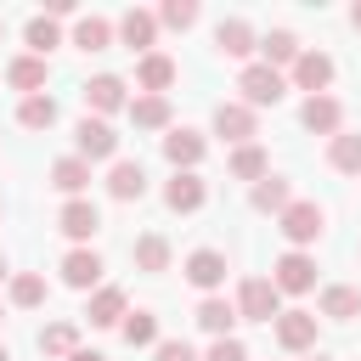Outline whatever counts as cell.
I'll use <instances>...</instances> for the list:
<instances>
[{
    "mask_svg": "<svg viewBox=\"0 0 361 361\" xmlns=\"http://www.w3.org/2000/svg\"><path fill=\"white\" fill-rule=\"evenodd\" d=\"M51 186L56 192H68V197H85V186H90V164L73 152V158H56L51 164Z\"/></svg>",
    "mask_w": 361,
    "mask_h": 361,
    "instance_id": "603a6c76",
    "label": "cell"
},
{
    "mask_svg": "<svg viewBox=\"0 0 361 361\" xmlns=\"http://www.w3.org/2000/svg\"><path fill=\"white\" fill-rule=\"evenodd\" d=\"M203 361H248V350H243V338H214Z\"/></svg>",
    "mask_w": 361,
    "mask_h": 361,
    "instance_id": "f35d334b",
    "label": "cell"
},
{
    "mask_svg": "<svg viewBox=\"0 0 361 361\" xmlns=\"http://www.w3.org/2000/svg\"><path fill=\"white\" fill-rule=\"evenodd\" d=\"M237 316H243V322H276V316H282L276 282H271V276H248V282L237 288Z\"/></svg>",
    "mask_w": 361,
    "mask_h": 361,
    "instance_id": "3957f363",
    "label": "cell"
},
{
    "mask_svg": "<svg viewBox=\"0 0 361 361\" xmlns=\"http://www.w3.org/2000/svg\"><path fill=\"white\" fill-rule=\"evenodd\" d=\"M203 197H209V186L197 180V169H175V180L164 186V203H169L175 214H192V209H203Z\"/></svg>",
    "mask_w": 361,
    "mask_h": 361,
    "instance_id": "e0dca14e",
    "label": "cell"
},
{
    "mask_svg": "<svg viewBox=\"0 0 361 361\" xmlns=\"http://www.w3.org/2000/svg\"><path fill=\"white\" fill-rule=\"evenodd\" d=\"M85 107H90V113H118V107H130L124 79H118V73H96V79H85Z\"/></svg>",
    "mask_w": 361,
    "mask_h": 361,
    "instance_id": "9a60e30c",
    "label": "cell"
},
{
    "mask_svg": "<svg viewBox=\"0 0 361 361\" xmlns=\"http://www.w3.org/2000/svg\"><path fill=\"white\" fill-rule=\"evenodd\" d=\"M11 305H17V310L45 305V276H39V271H17V276H11Z\"/></svg>",
    "mask_w": 361,
    "mask_h": 361,
    "instance_id": "d590c367",
    "label": "cell"
},
{
    "mask_svg": "<svg viewBox=\"0 0 361 361\" xmlns=\"http://www.w3.org/2000/svg\"><path fill=\"white\" fill-rule=\"evenodd\" d=\"M6 85L23 90V96H39L45 90V56H11L6 62Z\"/></svg>",
    "mask_w": 361,
    "mask_h": 361,
    "instance_id": "7402d4cb",
    "label": "cell"
},
{
    "mask_svg": "<svg viewBox=\"0 0 361 361\" xmlns=\"http://www.w3.org/2000/svg\"><path fill=\"white\" fill-rule=\"evenodd\" d=\"M237 90H243V107H276L288 96V79L276 68H265V62H248L243 79H237Z\"/></svg>",
    "mask_w": 361,
    "mask_h": 361,
    "instance_id": "7a4b0ae2",
    "label": "cell"
},
{
    "mask_svg": "<svg viewBox=\"0 0 361 361\" xmlns=\"http://www.w3.org/2000/svg\"><path fill=\"white\" fill-rule=\"evenodd\" d=\"M231 322H243L231 299H220V293L197 299V327H203V333H214V338H231Z\"/></svg>",
    "mask_w": 361,
    "mask_h": 361,
    "instance_id": "ffe728a7",
    "label": "cell"
},
{
    "mask_svg": "<svg viewBox=\"0 0 361 361\" xmlns=\"http://www.w3.org/2000/svg\"><path fill=\"white\" fill-rule=\"evenodd\" d=\"M62 282L79 288V293H90V288L102 282V254H96V248H68V254H62Z\"/></svg>",
    "mask_w": 361,
    "mask_h": 361,
    "instance_id": "8fae6325",
    "label": "cell"
},
{
    "mask_svg": "<svg viewBox=\"0 0 361 361\" xmlns=\"http://www.w3.org/2000/svg\"><path fill=\"white\" fill-rule=\"evenodd\" d=\"M322 316H333V322H350V316H361V288H344V282L322 288Z\"/></svg>",
    "mask_w": 361,
    "mask_h": 361,
    "instance_id": "f1b7e54d",
    "label": "cell"
},
{
    "mask_svg": "<svg viewBox=\"0 0 361 361\" xmlns=\"http://www.w3.org/2000/svg\"><path fill=\"white\" fill-rule=\"evenodd\" d=\"M135 271H169V237H158V231H147V237H135Z\"/></svg>",
    "mask_w": 361,
    "mask_h": 361,
    "instance_id": "83f0119b",
    "label": "cell"
},
{
    "mask_svg": "<svg viewBox=\"0 0 361 361\" xmlns=\"http://www.w3.org/2000/svg\"><path fill=\"white\" fill-rule=\"evenodd\" d=\"M276 344L282 350H310L316 344V316L310 310H282L276 316Z\"/></svg>",
    "mask_w": 361,
    "mask_h": 361,
    "instance_id": "ac0fdd59",
    "label": "cell"
},
{
    "mask_svg": "<svg viewBox=\"0 0 361 361\" xmlns=\"http://www.w3.org/2000/svg\"><path fill=\"white\" fill-rule=\"evenodd\" d=\"M73 45L79 51H107L113 45V23L107 17H79L73 23Z\"/></svg>",
    "mask_w": 361,
    "mask_h": 361,
    "instance_id": "1f68e13d",
    "label": "cell"
},
{
    "mask_svg": "<svg viewBox=\"0 0 361 361\" xmlns=\"http://www.w3.org/2000/svg\"><path fill=\"white\" fill-rule=\"evenodd\" d=\"M56 231H62V237H73V243L85 248V243L102 231V209H96L90 197H68V203H62V214H56Z\"/></svg>",
    "mask_w": 361,
    "mask_h": 361,
    "instance_id": "8992f818",
    "label": "cell"
},
{
    "mask_svg": "<svg viewBox=\"0 0 361 361\" xmlns=\"http://www.w3.org/2000/svg\"><path fill=\"white\" fill-rule=\"evenodd\" d=\"M276 231H282L293 248H310V243L327 231V209H322V203H310V197H293V203L276 214Z\"/></svg>",
    "mask_w": 361,
    "mask_h": 361,
    "instance_id": "6da1fadb",
    "label": "cell"
},
{
    "mask_svg": "<svg viewBox=\"0 0 361 361\" xmlns=\"http://www.w3.org/2000/svg\"><path fill=\"white\" fill-rule=\"evenodd\" d=\"M0 34H6V23H0Z\"/></svg>",
    "mask_w": 361,
    "mask_h": 361,
    "instance_id": "f6af8a7d",
    "label": "cell"
},
{
    "mask_svg": "<svg viewBox=\"0 0 361 361\" xmlns=\"http://www.w3.org/2000/svg\"><path fill=\"white\" fill-rule=\"evenodd\" d=\"M214 51H220V56H248V51H259L254 23H248V17H220V28H214Z\"/></svg>",
    "mask_w": 361,
    "mask_h": 361,
    "instance_id": "4fadbf2b",
    "label": "cell"
},
{
    "mask_svg": "<svg viewBox=\"0 0 361 361\" xmlns=\"http://www.w3.org/2000/svg\"><path fill=\"white\" fill-rule=\"evenodd\" d=\"M350 23H355V28H361V0H355V6H350Z\"/></svg>",
    "mask_w": 361,
    "mask_h": 361,
    "instance_id": "60d3db41",
    "label": "cell"
},
{
    "mask_svg": "<svg viewBox=\"0 0 361 361\" xmlns=\"http://www.w3.org/2000/svg\"><path fill=\"white\" fill-rule=\"evenodd\" d=\"M6 276H11V265H6V254H0V282H6Z\"/></svg>",
    "mask_w": 361,
    "mask_h": 361,
    "instance_id": "b9f144b4",
    "label": "cell"
},
{
    "mask_svg": "<svg viewBox=\"0 0 361 361\" xmlns=\"http://www.w3.org/2000/svg\"><path fill=\"white\" fill-rule=\"evenodd\" d=\"M288 79H293L305 96H327V85H333V56H327V51H305Z\"/></svg>",
    "mask_w": 361,
    "mask_h": 361,
    "instance_id": "ba28073f",
    "label": "cell"
},
{
    "mask_svg": "<svg viewBox=\"0 0 361 361\" xmlns=\"http://www.w3.org/2000/svg\"><path fill=\"white\" fill-rule=\"evenodd\" d=\"M327 164L338 169V175H361V135H333V147H327Z\"/></svg>",
    "mask_w": 361,
    "mask_h": 361,
    "instance_id": "e575fe53",
    "label": "cell"
},
{
    "mask_svg": "<svg viewBox=\"0 0 361 361\" xmlns=\"http://www.w3.org/2000/svg\"><path fill=\"white\" fill-rule=\"evenodd\" d=\"M68 361H107V355H102V350H73Z\"/></svg>",
    "mask_w": 361,
    "mask_h": 361,
    "instance_id": "ab89813d",
    "label": "cell"
},
{
    "mask_svg": "<svg viewBox=\"0 0 361 361\" xmlns=\"http://www.w3.org/2000/svg\"><path fill=\"white\" fill-rule=\"evenodd\" d=\"M231 175L259 186V180L271 175V158H265V147H254V141H248V147H237V152H231Z\"/></svg>",
    "mask_w": 361,
    "mask_h": 361,
    "instance_id": "4dcf8cb0",
    "label": "cell"
},
{
    "mask_svg": "<svg viewBox=\"0 0 361 361\" xmlns=\"http://www.w3.org/2000/svg\"><path fill=\"white\" fill-rule=\"evenodd\" d=\"M214 135H226L231 147H248V141H254V107L220 102V107H214Z\"/></svg>",
    "mask_w": 361,
    "mask_h": 361,
    "instance_id": "30bf717a",
    "label": "cell"
},
{
    "mask_svg": "<svg viewBox=\"0 0 361 361\" xmlns=\"http://www.w3.org/2000/svg\"><path fill=\"white\" fill-rule=\"evenodd\" d=\"M17 124H23V130H51V124H56V102H51L45 90H39V96H23Z\"/></svg>",
    "mask_w": 361,
    "mask_h": 361,
    "instance_id": "d6a6232c",
    "label": "cell"
},
{
    "mask_svg": "<svg viewBox=\"0 0 361 361\" xmlns=\"http://www.w3.org/2000/svg\"><path fill=\"white\" fill-rule=\"evenodd\" d=\"M248 203H254L259 214H282V209L293 203V186H288L282 175H265V180H259V186L248 192Z\"/></svg>",
    "mask_w": 361,
    "mask_h": 361,
    "instance_id": "d4e9b609",
    "label": "cell"
},
{
    "mask_svg": "<svg viewBox=\"0 0 361 361\" xmlns=\"http://www.w3.org/2000/svg\"><path fill=\"white\" fill-rule=\"evenodd\" d=\"M135 130H169V96H130Z\"/></svg>",
    "mask_w": 361,
    "mask_h": 361,
    "instance_id": "4316f807",
    "label": "cell"
},
{
    "mask_svg": "<svg viewBox=\"0 0 361 361\" xmlns=\"http://www.w3.org/2000/svg\"><path fill=\"white\" fill-rule=\"evenodd\" d=\"M180 276H186L192 288H203V299H209V293L226 282V254H220V248H192L186 265H180Z\"/></svg>",
    "mask_w": 361,
    "mask_h": 361,
    "instance_id": "52a82bcc",
    "label": "cell"
},
{
    "mask_svg": "<svg viewBox=\"0 0 361 361\" xmlns=\"http://www.w3.org/2000/svg\"><path fill=\"white\" fill-rule=\"evenodd\" d=\"M203 152H209V141H203L197 130H186V124L164 135V158H169L175 169H197V164H203Z\"/></svg>",
    "mask_w": 361,
    "mask_h": 361,
    "instance_id": "2e32d148",
    "label": "cell"
},
{
    "mask_svg": "<svg viewBox=\"0 0 361 361\" xmlns=\"http://www.w3.org/2000/svg\"><path fill=\"white\" fill-rule=\"evenodd\" d=\"M39 350L56 355V361H68V355L79 350V327H73V322H51V327L39 333Z\"/></svg>",
    "mask_w": 361,
    "mask_h": 361,
    "instance_id": "836d02e7",
    "label": "cell"
},
{
    "mask_svg": "<svg viewBox=\"0 0 361 361\" xmlns=\"http://www.w3.org/2000/svg\"><path fill=\"white\" fill-rule=\"evenodd\" d=\"M259 56H265V68H276V73H282V68H293V62L305 56V45H299L288 28H271V34L259 39Z\"/></svg>",
    "mask_w": 361,
    "mask_h": 361,
    "instance_id": "44dd1931",
    "label": "cell"
},
{
    "mask_svg": "<svg viewBox=\"0 0 361 361\" xmlns=\"http://www.w3.org/2000/svg\"><path fill=\"white\" fill-rule=\"evenodd\" d=\"M85 316H90V327H118V322L130 316V310H124V288H96Z\"/></svg>",
    "mask_w": 361,
    "mask_h": 361,
    "instance_id": "cb8c5ba5",
    "label": "cell"
},
{
    "mask_svg": "<svg viewBox=\"0 0 361 361\" xmlns=\"http://www.w3.org/2000/svg\"><path fill=\"white\" fill-rule=\"evenodd\" d=\"M107 192H113L118 203H141V197H147V169L130 164V158H118L113 175H107Z\"/></svg>",
    "mask_w": 361,
    "mask_h": 361,
    "instance_id": "d6986e66",
    "label": "cell"
},
{
    "mask_svg": "<svg viewBox=\"0 0 361 361\" xmlns=\"http://www.w3.org/2000/svg\"><path fill=\"white\" fill-rule=\"evenodd\" d=\"M118 333H124L130 350H147V344L158 350V316H152V310H130V316L118 322Z\"/></svg>",
    "mask_w": 361,
    "mask_h": 361,
    "instance_id": "f546056e",
    "label": "cell"
},
{
    "mask_svg": "<svg viewBox=\"0 0 361 361\" xmlns=\"http://www.w3.org/2000/svg\"><path fill=\"white\" fill-rule=\"evenodd\" d=\"M73 147H79V158L85 164H96V158H113L118 152V130L107 124V118H79V130H73Z\"/></svg>",
    "mask_w": 361,
    "mask_h": 361,
    "instance_id": "5b68a950",
    "label": "cell"
},
{
    "mask_svg": "<svg viewBox=\"0 0 361 361\" xmlns=\"http://www.w3.org/2000/svg\"><path fill=\"white\" fill-rule=\"evenodd\" d=\"M23 39H28V56H51L56 45H62V28H56V17H28V28H23Z\"/></svg>",
    "mask_w": 361,
    "mask_h": 361,
    "instance_id": "484cf974",
    "label": "cell"
},
{
    "mask_svg": "<svg viewBox=\"0 0 361 361\" xmlns=\"http://www.w3.org/2000/svg\"><path fill=\"white\" fill-rule=\"evenodd\" d=\"M310 361H327V355H310Z\"/></svg>",
    "mask_w": 361,
    "mask_h": 361,
    "instance_id": "ee69618b",
    "label": "cell"
},
{
    "mask_svg": "<svg viewBox=\"0 0 361 361\" xmlns=\"http://www.w3.org/2000/svg\"><path fill=\"white\" fill-rule=\"evenodd\" d=\"M118 39L130 45V51H152V39H158V11H141V6H130L124 17H118Z\"/></svg>",
    "mask_w": 361,
    "mask_h": 361,
    "instance_id": "7c38bea8",
    "label": "cell"
},
{
    "mask_svg": "<svg viewBox=\"0 0 361 361\" xmlns=\"http://www.w3.org/2000/svg\"><path fill=\"white\" fill-rule=\"evenodd\" d=\"M0 361H11V355H6V344H0Z\"/></svg>",
    "mask_w": 361,
    "mask_h": 361,
    "instance_id": "7bdbcfd3",
    "label": "cell"
},
{
    "mask_svg": "<svg viewBox=\"0 0 361 361\" xmlns=\"http://www.w3.org/2000/svg\"><path fill=\"white\" fill-rule=\"evenodd\" d=\"M271 282H276V293H310V288H316V259H310L305 248H288V254L271 265Z\"/></svg>",
    "mask_w": 361,
    "mask_h": 361,
    "instance_id": "277c9868",
    "label": "cell"
},
{
    "mask_svg": "<svg viewBox=\"0 0 361 361\" xmlns=\"http://www.w3.org/2000/svg\"><path fill=\"white\" fill-rule=\"evenodd\" d=\"M158 361H203L186 338H158Z\"/></svg>",
    "mask_w": 361,
    "mask_h": 361,
    "instance_id": "74e56055",
    "label": "cell"
},
{
    "mask_svg": "<svg viewBox=\"0 0 361 361\" xmlns=\"http://www.w3.org/2000/svg\"><path fill=\"white\" fill-rule=\"evenodd\" d=\"M299 124H305L310 135H338V124H344V107H338V96H305V107H299Z\"/></svg>",
    "mask_w": 361,
    "mask_h": 361,
    "instance_id": "9c48e42d",
    "label": "cell"
},
{
    "mask_svg": "<svg viewBox=\"0 0 361 361\" xmlns=\"http://www.w3.org/2000/svg\"><path fill=\"white\" fill-rule=\"evenodd\" d=\"M197 17H203L197 0H164V6H158V23H164V28H180V34H186Z\"/></svg>",
    "mask_w": 361,
    "mask_h": 361,
    "instance_id": "8d00e7d4",
    "label": "cell"
},
{
    "mask_svg": "<svg viewBox=\"0 0 361 361\" xmlns=\"http://www.w3.org/2000/svg\"><path fill=\"white\" fill-rule=\"evenodd\" d=\"M135 85H141V96H164V90L175 85V56L147 51V56L135 62Z\"/></svg>",
    "mask_w": 361,
    "mask_h": 361,
    "instance_id": "5bb4252c",
    "label": "cell"
}]
</instances>
